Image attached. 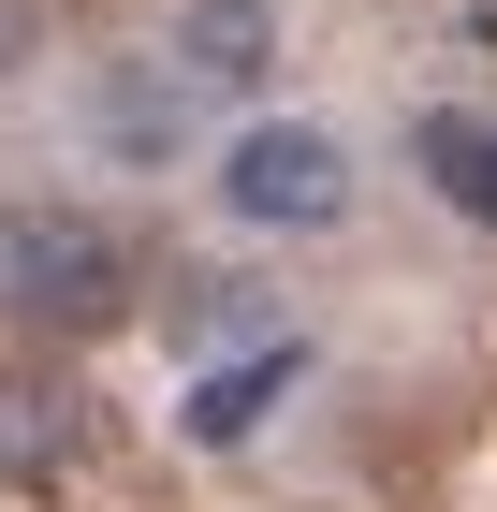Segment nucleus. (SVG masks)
<instances>
[{"mask_svg": "<svg viewBox=\"0 0 497 512\" xmlns=\"http://www.w3.org/2000/svg\"><path fill=\"white\" fill-rule=\"evenodd\" d=\"M132 235H117L103 205H59V191H30V205H0V308L30 322V337H103V322H132Z\"/></svg>", "mask_w": 497, "mask_h": 512, "instance_id": "nucleus-1", "label": "nucleus"}, {"mask_svg": "<svg viewBox=\"0 0 497 512\" xmlns=\"http://www.w3.org/2000/svg\"><path fill=\"white\" fill-rule=\"evenodd\" d=\"M205 191H220L234 235H337L366 176H351V147H337L322 118H234V147H220Z\"/></svg>", "mask_w": 497, "mask_h": 512, "instance_id": "nucleus-2", "label": "nucleus"}, {"mask_svg": "<svg viewBox=\"0 0 497 512\" xmlns=\"http://www.w3.org/2000/svg\"><path fill=\"white\" fill-rule=\"evenodd\" d=\"M293 395H307V337H278V322H264V337H234L220 366L176 381V439H191V454H249Z\"/></svg>", "mask_w": 497, "mask_h": 512, "instance_id": "nucleus-3", "label": "nucleus"}, {"mask_svg": "<svg viewBox=\"0 0 497 512\" xmlns=\"http://www.w3.org/2000/svg\"><path fill=\"white\" fill-rule=\"evenodd\" d=\"M161 74H176V103H191V88L249 103V88L278 74V0H176V30H161Z\"/></svg>", "mask_w": 497, "mask_h": 512, "instance_id": "nucleus-4", "label": "nucleus"}, {"mask_svg": "<svg viewBox=\"0 0 497 512\" xmlns=\"http://www.w3.org/2000/svg\"><path fill=\"white\" fill-rule=\"evenodd\" d=\"M88 454V410L59 366H0V483H74Z\"/></svg>", "mask_w": 497, "mask_h": 512, "instance_id": "nucleus-5", "label": "nucleus"}, {"mask_svg": "<svg viewBox=\"0 0 497 512\" xmlns=\"http://www.w3.org/2000/svg\"><path fill=\"white\" fill-rule=\"evenodd\" d=\"M410 161L439 176L454 220H483V235H497V118H483V103H439V118L410 132Z\"/></svg>", "mask_w": 497, "mask_h": 512, "instance_id": "nucleus-6", "label": "nucleus"}]
</instances>
